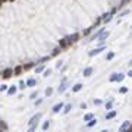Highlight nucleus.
<instances>
[{"instance_id": "nucleus-1", "label": "nucleus", "mask_w": 132, "mask_h": 132, "mask_svg": "<svg viewBox=\"0 0 132 132\" xmlns=\"http://www.w3.org/2000/svg\"><path fill=\"white\" fill-rule=\"evenodd\" d=\"M40 119H41V113H37V115H35V116H32L31 119H29V122H28V125L31 126V125H35V123H37L38 121H40Z\"/></svg>"}, {"instance_id": "nucleus-2", "label": "nucleus", "mask_w": 132, "mask_h": 132, "mask_svg": "<svg viewBox=\"0 0 132 132\" xmlns=\"http://www.w3.org/2000/svg\"><path fill=\"white\" fill-rule=\"evenodd\" d=\"M123 79V74H113L110 76V82H115V81H122Z\"/></svg>"}, {"instance_id": "nucleus-3", "label": "nucleus", "mask_w": 132, "mask_h": 132, "mask_svg": "<svg viewBox=\"0 0 132 132\" xmlns=\"http://www.w3.org/2000/svg\"><path fill=\"white\" fill-rule=\"evenodd\" d=\"M78 38H79V34H72L70 37H68L66 40H68V41H69V44H70V43H75V41H78Z\"/></svg>"}, {"instance_id": "nucleus-4", "label": "nucleus", "mask_w": 132, "mask_h": 132, "mask_svg": "<svg viewBox=\"0 0 132 132\" xmlns=\"http://www.w3.org/2000/svg\"><path fill=\"white\" fill-rule=\"evenodd\" d=\"M62 109H63V103H57V104L53 106V112H54V113H59Z\"/></svg>"}, {"instance_id": "nucleus-5", "label": "nucleus", "mask_w": 132, "mask_h": 132, "mask_svg": "<svg viewBox=\"0 0 132 132\" xmlns=\"http://www.w3.org/2000/svg\"><path fill=\"white\" fill-rule=\"evenodd\" d=\"M2 75H3V78H10L12 75H13V70H12V69H5Z\"/></svg>"}, {"instance_id": "nucleus-6", "label": "nucleus", "mask_w": 132, "mask_h": 132, "mask_svg": "<svg viewBox=\"0 0 132 132\" xmlns=\"http://www.w3.org/2000/svg\"><path fill=\"white\" fill-rule=\"evenodd\" d=\"M128 128H131V122H128V121H126V122H123V123H122V126H121V128H119V132H123V131H125V129H128Z\"/></svg>"}, {"instance_id": "nucleus-7", "label": "nucleus", "mask_w": 132, "mask_h": 132, "mask_svg": "<svg viewBox=\"0 0 132 132\" xmlns=\"http://www.w3.org/2000/svg\"><path fill=\"white\" fill-rule=\"evenodd\" d=\"M107 37H109V31H107V32H104V31H103V32L98 35V41H104Z\"/></svg>"}, {"instance_id": "nucleus-8", "label": "nucleus", "mask_w": 132, "mask_h": 132, "mask_svg": "<svg viewBox=\"0 0 132 132\" xmlns=\"http://www.w3.org/2000/svg\"><path fill=\"white\" fill-rule=\"evenodd\" d=\"M103 50H104V47H98V49H95V50L90 52V56H95V54H98V53H101Z\"/></svg>"}, {"instance_id": "nucleus-9", "label": "nucleus", "mask_w": 132, "mask_h": 132, "mask_svg": "<svg viewBox=\"0 0 132 132\" xmlns=\"http://www.w3.org/2000/svg\"><path fill=\"white\" fill-rule=\"evenodd\" d=\"M59 44H60V47H62V49H66V47L69 46V41H68L66 38H63V40H60V41H59Z\"/></svg>"}, {"instance_id": "nucleus-10", "label": "nucleus", "mask_w": 132, "mask_h": 132, "mask_svg": "<svg viewBox=\"0 0 132 132\" xmlns=\"http://www.w3.org/2000/svg\"><path fill=\"white\" fill-rule=\"evenodd\" d=\"M81 90H82V84H75L74 88H72V91H74V92H78V91H81Z\"/></svg>"}, {"instance_id": "nucleus-11", "label": "nucleus", "mask_w": 132, "mask_h": 132, "mask_svg": "<svg viewBox=\"0 0 132 132\" xmlns=\"http://www.w3.org/2000/svg\"><path fill=\"white\" fill-rule=\"evenodd\" d=\"M92 74V68H85L84 69V76H90Z\"/></svg>"}, {"instance_id": "nucleus-12", "label": "nucleus", "mask_w": 132, "mask_h": 132, "mask_svg": "<svg viewBox=\"0 0 132 132\" xmlns=\"http://www.w3.org/2000/svg\"><path fill=\"white\" fill-rule=\"evenodd\" d=\"M34 85H37V81L35 79H28L27 81V87H34Z\"/></svg>"}, {"instance_id": "nucleus-13", "label": "nucleus", "mask_w": 132, "mask_h": 132, "mask_svg": "<svg viewBox=\"0 0 132 132\" xmlns=\"http://www.w3.org/2000/svg\"><path fill=\"white\" fill-rule=\"evenodd\" d=\"M115 116H116V110H112V112H109L106 115V119H113Z\"/></svg>"}, {"instance_id": "nucleus-14", "label": "nucleus", "mask_w": 132, "mask_h": 132, "mask_svg": "<svg viewBox=\"0 0 132 132\" xmlns=\"http://www.w3.org/2000/svg\"><path fill=\"white\" fill-rule=\"evenodd\" d=\"M92 117H94V115H92V113H88V115H85V116H84V121H85V122H88V121H91Z\"/></svg>"}, {"instance_id": "nucleus-15", "label": "nucleus", "mask_w": 132, "mask_h": 132, "mask_svg": "<svg viewBox=\"0 0 132 132\" xmlns=\"http://www.w3.org/2000/svg\"><path fill=\"white\" fill-rule=\"evenodd\" d=\"M15 92H16V87H10V88L7 90V94H9V95H13Z\"/></svg>"}, {"instance_id": "nucleus-16", "label": "nucleus", "mask_w": 132, "mask_h": 132, "mask_svg": "<svg viewBox=\"0 0 132 132\" xmlns=\"http://www.w3.org/2000/svg\"><path fill=\"white\" fill-rule=\"evenodd\" d=\"M94 125H97V119H94V117H92L91 121H88V126L91 128V126H94Z\"/></svg>"}, {"instance_id": "nucleus-17", "label": "nucleus", "mask_w": 132, "mask_h": 132, "mask_svg": "<svg viewBox=\"0 0 132 132\" xmlns=\"http://www.w3.org/2000/svg\"><path fill=\"white\" fill-rule=\"evenodd\" d=\"M63 109H65L63 113H69V110L72 109V106H70V104H66V106H63Z\"/></svg>"}, {"instance_id": "nucleus-18", "label": "nucleus", "mask_w": 132, "mask_h": 132, "mask_svg": "<svg viewBox=\"0 0 132 132\" xmlns=\"http://www.w3.org/2000/svg\"><path fill=\"white\" fill-rule=\"evenodd\" d=\"M21 72H22V68H21V66H16L15 70H13V74H15V75H19Z\"/></svg>"}, {"instance_id": "nucleus-19", "label": "nucleus", "mask_w": 132, "mask_h": 132, "mask_svg": "<svg viewBox=\"0 0 132 132\" xmlns=\"http://www.w3.org/2000/svg\"><path fill=\"white\" fill-rule=\"evenodd\" d=\"M49 126H50V122H44V123H43V131L49 129Z\"/></svg>"}, {"instance_id": "nucleus-20", "label": "nucleus", "mask_w": 132, "mask_h": 132, "mask_svg": "<svg viewBox=\"0 0 132 132\" xmlns=\"http://www.w3.org/2000/svg\"><path fill=\"white\" fill-rule=\"evenodd\" d=\"M52 94H53V90H52V88H47V90H46V95H47V97L52 95Z\"/></svg>"}, {"instance_id": "nucleus-21", "label": "nucleus", "mask_w": 132, "mask_h": 132, "mask_svg": "<svg viewBox=\"0 0 132 132\" xmlns=\"http://www.w3.org/2000/svg\"><path fill=\"white\" fill-rule=\"evenodd\" d=\"M35 129H37V126H35V125H31L29 129H28V132H35Z\"/></svg>"}, {"instance_id": "nucleus-22", "label": "nucleus", "mask_w": 132, "mask_h": 132, "mask_svg": "<svg viewBox=\"0 0 132 132\" xmlns=\"http://www.w3.org/2000/svg\"><path fill=\"white\" fill-rule=\"evenodd\" d=\"M43 70H44V68H43V66H38L37 69H35V72H37V74H40V72H43Z\"/></svg>"}, {"instance_id": "nucleus-23", "label": "nucleus", "mask_w": 132, "mask_h": 132, "mask_svg": "<svg viewBox=\"0 0 132 132\" xmlns=\"http://www.w3.org/2000/svg\"><path fill=\"white\" fill-rule=\"evenodd\" d=\"M65 90H66V85L63 84V85H60V88H59V92H63Z\"/></svg>"}, {"instance_id": "nucleus-24", "label": "nucleus", "mask_w": 132, "mask_h": 132, "mask_svg": "<svg viewBox=\"0 0 132 132\" xmlns=\"http://www.w3.org/2000/svg\"><path fill=\"white\" fill-rule=\"evenodd\" d=\"M106 109H107V110H110V109H112V101L106 103Z\"/></svg>"}, {"instance_id": "nucleus-25", "label": "nucleus", "mask_w": 132, "mask_h": 132, "mask_svg": "<svg viewBox=\"0 0 132 132\" xmlns=\"http://www.w3.org/2000/svg\"><path fill=\"white\" fill-rule=\"evenodd\" d=\"M113 57H115V54L113 53H109V54H107V60H112Z\"/></svg>"}, {"instance_id": "nucleus-26", "label": "nucleus", "mask_w": 132, "mask_h": 132, "mask_svg": "<svg viewBox=\"0 0 132 132\" xmlns=\"http://www.w3.org/2000/svg\"><path fill=\"white\" fill-rule=\"evenodd\" d=\"M50 74H52V70H50V69H47V70H44V76H49Z\"/></svg>"}, {"instance_id": "nucleus-27", "label": "nucleus", "mask_w": 132, "mask_h": 132, "mask_svg": "<svg viewBox=\"0 0 132 132\" xmlns=\"http://www.w3.org/2000/svg\"><path fill=\"white\" fill-rule=\"evenodd\" d=\"M59 52H60V49H54L52 54H53V56H56V54H59Z\"/></svg>"}, {"instance_id": "nucleus-28", "label": "nucleus", "mask_w": 132, "mask_h": 132, "mask_svg": "<svg viewBox=\"0 0 132 132\" xmlns=\"http://www.w3.org/2000/svg\"><path fill=\"white\" fill-rule=\"evenodd\" d=\"M32 68V63H28L27 66H23V69H25V70H28V69H31Z\"/></svg>"}, {"instance_id": "nucleus-29", "label": "nucleus", "mask_w": 132, "mask_h": 132, "mask_svg": "<svg viewBox=\"0 0 132 132\" xmlns=\"http://www.w3.org/2000/svg\"><path fill=\"white\" fill-rule=\"evenodd\" d=\"M0 128H3V129H6V128H7V125H6L5 122H0Z\"/></svg>"}, {"instance_id": "nucleus-30", "label": "nucleus", "mask_w": 132, "mask_h": 132, "mask_svg": "<svg viewBox=\"0 0 132 132\" xmlns=\"http://www.w3.org/2000/svg\"><path fill=\"white\" fill-rule=\"evenodd\" d=\"M7 90V85H2V87H0V92H2V91H6Z\"/></svg>"}, {"instance_id": "nucleus-31", "label": "nucleus", "mask_w": 132, "mask_h": 132, "mask_svg": "<svg viewBox=\"0 0 132 132\" xmlns=\"http://www.w3.org/2000/svg\"><path fill=\"white\" fill-rule=\"evenodd\" d=\"M101 132H109V131H107V129H103V131H101Z\"/></svg>"}, {"instance_id": "nucleus-32", "label": "nucleus", "mask_w": 132, "mask_h": 132, "mask_svg": "<svg viewBox=\"0 0 132 132\" xmlns=\"http://www.w3.org/2000/svg\"><path fill=\"white\" fill-rule=\"evenodd\" d=\"M0 6H2V2H0Z\"/></svg>"}, {"instance_id": "nucleus-33", "label": "nucleus", "mask_w": 132, "mask_h": 132, "mask_svg": "<svg viewBox=\"0 0 132 132\" xmlns=\"http://www.w3.org/2000/svg\"><path fill=\"white\" fill-rule=\"evenodd\" d=\"M10 2H13V0H10Z\"/></svg>"}, {"instance_id": "nucleus-34", "label": "nucleus", "mask_w": 132, "mask_h": 132, "mask_svg": "<svg viewBox=\"0 0 132 132\" xmlns=\"http://www.w3.org/2000/svg\"><path fill=\"white\" fill-rule=\"evenodd\" d=\"M0 75H2V74H0Z\"/></svg>"}]
</instances>
